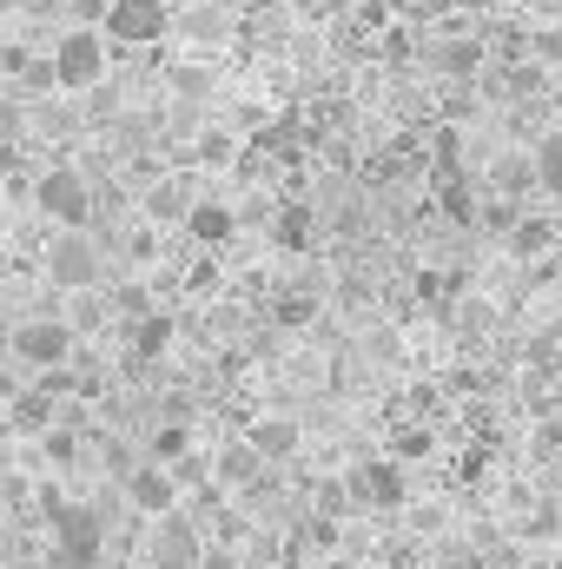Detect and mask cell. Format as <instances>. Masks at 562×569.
I'll return each mask as SVG.
<instances>
[{
	"label": "cell",
	"instance_id": "cell-1",
	"mask_svg": "<svg viewBox=\"0 0 562 569\" xmlns=\"http://www.w3.org/2000/svg\"><path fill=\"white\" fill-rule=\"evenodd\" d=\"M47 67H53V87H67V93L100 87V80H107V33H100V27H67V33L53 40Z\"/></svg>",
	"mask_w": 562,
	"mask_h": 569
},
{
	"label": "cell",
	"instance_id": "cell-2",
	"mask_svg": "<svg viewBox=\"0 0 562 569\" xmlns=\"http://www.w3.org/2000/svg\"><path fill=\"white\" fill-rule=\"evenodd\" d=\"M33 206H40L60 232H87V219H93V186L80 179V166H47V172L33 179Z\"/></svg>",
	"mask_w": 562,
	"mask_h": 569
},
{
	"label": "cell",
	"instance_id": "cell-3",
	"mask_svg": "<svg viewBox=\"0 0 562 569\" xmlns=\"http://www.w3.org/2000/svg\"><path fill=\"white\" fill-rule=\"evenodd\" d=\"M344 497L351 510H404L411 503V470L398 457H364L344 470Z\"/></svg>",
	"mask_w": 562,
	"mask_h": 569
},
{
	"label": "cell",
	"instance_id": "cell-4",
	"mask_svg": "<svg viewBox=\"0 0 562 569\" xmlns=\"http://www.w3.org/2000/svg\"><path fill=\"white\" fill-rule=\"evenodd\" d=\"M165 27H172V7L165 0H107L100 7L107 47H152V40H165Z\"/></svg>",
	"mask_w": 562,
	"mask_h": 569
},
{
	"label": "cell",
	"instance_id": "cell-5",
	"mask_svg": "<svg viewBox=\"0 0 562 569\" xmlns=\"http://www.w3.org/2000/svg\"><path fill=\"white\" fill-rule=\"evenodd\" d=\"M53 550H60V569H100V557H107V523L93 510L67 503L53 517Z\"/></svg>",
	"mask_w": 562,
	"mask_h": 569
},
{
	"label": "cell",
	"instance_id": "cell-6",
	"mask_svg": "<svg viewBox=\"0 0 562 569\" xmlns=\"http://www.w3.org/2000/svg\"><path fill=\"white\" fill-rule=\"evenodd\" d=\"M13 358H20L27 371L73 365V325H60V318H27V325L13 331Z\"/></svg>",
	"mask_w": 562,
	"mask_h": 569
},
{
	"label": "cell",
	"instance_id": "cell-7",
	"mask_svg": "<svg viewBox=\"0 0 562 569\" xmlns=\"http://www.w3.org/2000/svg\"><path fill=\"white\" fill-rule=\"evenodd\" d=\"M152 523H159V530H152V563H159V569H192V563H199L205 537H199V523H192V517L165 510V517H152Z\"/></svg>",
	"mask_w": 562,
	"mask_h": 569
},
{
	"label": "cell",
	"instance_id": "cell-8",
	"mask_svg": "<svg viewBox=\"0 0 562 569\" xmlns=\"http://www.w3.org/2000/svg\"><path fill=\"white\" fill-rule=\"evenodd\" d=\"M430 60H436V73H443L450 87H476V80H483V67H490V47H483L476 33H450Z\"/></svg>",
	"mask_w": 562,
	"mask_h": 569
},
{
	"label": "cell",
	"instance_id": "cell-9",
	"mask_svg": "<svg viewBox=\"0 0 562 569\" xmlns=\"http://www.w3.org/2000/svg\"><path fill=\"white\" fill-rule=\"evenodd\" d=\"M179 226H185V239H192V246H212V252L239 239V212H232L225 199H192Z\"/></svg>",
	"mask_w": 562,
	"mask_h": 569
},
{
	"label": "cell",
	"instance_id": "cell-10",
	"mask_svg": "<svg viewBox=\"0 0 562 569\" xmlns=\"http://www.w3.org/2000/svg\"><path fill=\"white\" fill-rule=\"evenodd\" d=\"M47 279L67 284V291H87V284L100 279V259H93V246H87V232H67L53 252H47Z\"/></svg>",
	"mask_w": 562,
	"mask_h": 569
},
{
	"label": "cell",
	"instance_id": "cell-11",
	"mask_svg": "<svg viewBox=\"0 0 562 569\" xmlns=\"http://www.w3.org/2000/svg\"><path fill=\"white\" fill-rule=\"evenodd\" d=\"M127 503H133L140 517H165V510H179V477H172L165 463L127 470Z\"/></svg>",
	"mask_w": 562,
	"mask_h": 569
},
{
	"label": "cell",
	"instance_id": "cell-12",
	"mask_svg": "<svg viewBox=\"0 0 562 569\" xmlns=\"http://www.w3.org/2000/svg\"><path fill=\"white\" fill-rule=\"evenodd\" d=\"M483 192H503V199H530V192H536V166H530V152H523V146L496 152V159H490V172H483Z\"/></svg>",
	"mask_w": 562,
	"mask_h": 569
},
{
	"label": "cell",
	"instance_id": "cell-13",
	"mask_svg": "<svg viewBox=\"0 0 562 569\" xmlns=\"http://www.w3.org/2000/svg\"><path fill=\"white\" fill-rule=\"evenodd\" d=\"M245 443H252L265 463H291V457H298V443H304V430L291 425V418H252Z\"/></svg>",
	"mask_w": 562,
	"mask_h": 569
},
{
	"label": "cell",
	"instance_id": "cell-14",
	"mask_svg": "<svg viewBox=\"0 0 562 569\" xmlns=\"http://www.w3.org/2000/svg\"><path fill=\"white\" fill-rule=\"evenodd\" d=\"M503 246H510V259H523V266H530V259H550V252H556V226H550L543 212H523V219L503 232Z\"/></svg>",
	"mask_w": 562,
	"mask_h": 569
},
{
	"label": "cell",
	"instance_id": "cell-15",
	"mask_svg": "<svg viewBox=\"0 0 562 569\" xmlns=\"http://www.w3.org/2000/svg\"><path fill=\"white\" fill-rule=\"evenodd\" d=\"M165 345H172V318H165V311H140V318L127 325V351H133V365H159Z\"/></svg>",
	"mask_w": 562,
	"mask_h": 569
},
{
	"label": "cell",
	"instance_id": "cell-16",
	"mask_svg": "<svg viewBox=\"0 0 562 569\" xmlns=\"http://www.w3.org/2000/svg\"><path fill=\"white\" fill-rule=\"evenodd\" d=\"M272 239H279V252H304L311 239H318V212L311 206H279V219H272Z\"/></svg>",
	"mask_w": 562,
	"mask_h": 569
},
{
	"label": "cell",
	"instance_id": "cell-17",
	"mask_svg": "<svg viewBox=\"0 0 562 569\" xmlns=\"http://www.w3.org/2000/svg\"><path fill=\"white\" fill-rule=\"evenodd\" d=\"M530 166H536V192L562 199V127H550L543 140L530 146Z\"/></svg>",
	"mask_w": 562,
	"mask_h": 569
},
{
	"label": "cell",
	"instance_id": "cell-18",
	"mask_svg": "<svg viewBox=\"0 0 562 569\" xmlns=\"http://www.w3.org/2000/svg\"><path fill=\"white\" fill-rule=\"evenodd\" d=\"M516 537H523V543H556V537H562V503H556V497H536V503L523 510Z\"/></svg>",
	"mask_w": 562,
	"mask_h": 569
},
{
	"label": "cell",
	"instance_id": "cell-19",
	"mask_svg": "<svg viewBox=\"0 0 562 569\" xmlns=\"http://www.w3.org/2000/svg\"><path fill=\"white\" fill-rule=\"evenodd\" d=\"M265 470H272V463H265L252 443H232V450L219 457V483H265Z\"/></svg>",
	"mask_w": 562,
	"mask_h": 569
},
{
	"label": "cell",
	"instance_id": "cell-20",
	"mask_svg": "<svg viewBox=\"0 0 562 569\" xmlns=\"http://www.w3.org/2000/svg\"><path fill=\"white\" fill-rule=\"evenodd\" d=\"M516 219H523V199H503V192H483V199H476V226H483V232L503 239Z\"/></svg>",
	"mask_w": 562,
	"mask_h": 569
},
{
	"label": "cell",
	"instance_id": "cell-21",
	"mask_svg": "<svg viewBox=\"0 0 562 569\" xmlns=\"http://www.w3.org/2000/svg\"><path fill=\"white\" fill-rule=\"evenodd\" d=\"M47 425H53V398H47L40 385L20 391V398H13V430H47Z\"/></svg>",
	"mask_w": 562,
	"mask_h": 569
},
{
	"label": "cell",
	"instance_id": "cell-22",
	"mask_svg": "<svg viewBox=\"0 0 562 569\" xmlns=\"http://www.w3.org/2000/svg\"><path fill=\"white\" fill-rule=\"evenodd\" d=\"M192 450V430H185V418H172V425L152 430V463H179Z\"/></svg>",
	"mask_w": 562,
	"mask_h": 569
},
{
	"label": "cell",
	"instance_id": "cell-23",
	"mask_svg": "<svg viewBox=\"0 0 562 569\" xmlns=\"http://www.w3.org/2000/svg\"><path fill=\"white\" fill-rule=\"evenodd\" d=\"M272 318H279L284 331H304V325L318 318V298H311V291H284L279 305H272Z\"/></svg>",
	"mask_w": 562,
	"mask_h": 569
},
{
	"label": "cell",
	"instance_id": "cell-24",
	"mask_svg": "<svg viewBox=\"0 0 562 569\" xmlns=\"http://www.w3.org/2000/svg\"><path fill=\"white\" fill-rule=\"evenodd\" d=\"M311 517H351V497H344V477H324L311 490Z\"/></svg>",
	"mask_w": 562,
	"mask_h": 569
},
{
	"label": "cell",
	"instance_id": "cell-25",
	"mask_svg": "<svg viewBox=\"0 0 562 569\" xmlns=\"http://www.w3.org/2000/svg\"><path fill=\"white\" fill-rule=\"evenodd\" d=\"M185 206H192V192H185V186H152V199H145V212H152V219H185Z\"/></svg>",
	"mask_w": 562,
	"mask_h": 569
},
{
	"label": "cell",
	"instance_id": "cell-26",
	"mask_svg": "<svg viewBox=\"0 0 562 569\" xmlns=\"http://www.w3.org/2000/svg\"><path fill=\"white\" fill-rule=\"evenodd\" d=\"M33 385H40L53 405H60V398H73V391H87V378H80V371H67V365H53V371H33Z\"/></svg>",
	"mask_w": 562,
	"mask_h": 569
},
{
	"label": "cell",
	"instance_id": "cell-27",
	"mask_svg": "<svg viewBox=\"0 0 562 569\" xmlns=\"http://www.w3.org/2000/svg\"><path fill=\"white\" fill-rule=\"evenodd\" d=\"M530 450H536V457H562V418H530Z\"/></svg>",
	"mask_w": 562,
	"mask_h": 569
},
{
	"label": "cell",
	"instance_id": "cell-28",
	"mask_svg": "<svg viewBox=\"0 0 562 569\" xmlns=\"http://www.w3.org/2000/svg\"><path fill=\"white\" fill-rule=\"evenodd\" d=\"M232 152H239L232 133H205V140H199V166H232Z\"/></svg>",
	"mask_w": 562,
	"mask_h": 569
},
{
	"label": "cell",
	"instance_id": "cell-29",
	"mask_svg": "<svg viewBox=\"0 0 562 569\" xmlns=\"http://www.w3.org/2000/svg\"><path fill=\"white\" fill-rule=\"evenodd\" d=\"M523 47H530L536 60H550V67H556V60H562V27H536V33H530Z\"/></svg>",
	"mask_w": 562,
	"mask_h": 569
},
{
	"label": "cell",
	"instance_id": "cell-30",
	"mask_svg": "<svg viewBox=\"0 0 562 569\" xmlns=\"http://www.w3.org/2000/svg\"><path fill=\"white\" fill-rule=\"evenodd\" d=\"M13 87H27V93H47V87H53V67H47V60H27Z\"/></svg>",
	"mask_w": 562,
	"mask_h": 569
},
{
	"label": "cell",
	"instance_id": "cell-31",
	"mask_svg": "<svg viewBox=\"0 0 562 569\" xmlns=\"http://www.w3.org/2000/svg\"><path fill=\"white\" fill-rule=\"evenodd\" d=\"M443 391H450V398H476V391H483V371H470V365H463V371H450V378H443Z\"/></svg>",
	"mask_w": 562,
	"mask_h": 569
},
{
	"label": "cell",
	"instance_id": "cell-32",
	"mask_svg": "<svg viewBox=\"0 0 562 569\" xmlns=\"http://www.w3.org/2000/svg\"><path fill=\"white\" fill-rule=\"evenodd\" d=\"M192 569H239V550H232V543H205Z\"/></svg>",
	"mask_w": 562,
	"mask_h": 569
},
{
	"label": "cell",
	"instance_id": "cell-33",
	"mask_svg": "<svg viewBox=\"0 0 562 569\" xmlns=\"http://www.w3.org/2000/svg\"><path fill=\"white\" fill-rule=\"evenodd\" d=\"M398 450H404V457H430V430H404V437H398Z\"/></svg>",
	"mask_w": 562,
	"mask_h": 569
},
{
	"label": "cell",
	"instance_id": "cell-34",
	"mask_svg": "<svg viewBox=\"0 0 562 569\" xmlns=\"http://www.w3.org/2000/svg\"><path fill=\"white\" fill-rule=\"evenodd\" d=\"M47 450H53V457L67 463V457H73V437H67V430H47Z\"/></svg>",
	"mask_w": 562,
	"mask_h": 569
},
{
	"label": "cell",
	"instance_id": "cell-35",
	"mask_svg": "<svg viewBox=\"0 0 562 569\" xmlns=\"http://www.w3.org/2000/svg\"><path fill=\"white\" fill-rule=\"evenodd\" d=\"M556 391H562V358H556Z\"/></svg>",
	"mask_w": 562,
	"mask_h": 569
},
{
	"label": "cell",
	"instance_id": "cell-36",
	"mask_svg": "<svg viewBox=\"0 0 562 569\" xmlns=\"http://www.w3.org/2000/svg\"><path fill=\"white\" fill-rule=\"evenodd\" d=\"M7 7H20V0H7Z\"/></svg>",
	"mask_w": 562,
	"mask_h": 569
},
{
	"label": "cell",
	"instance_id": "cell-37",
	"mask_svg": "<svg viewBox=\"0 0 562 569\" xmlns=\"http://www.w3.org/2000/svg\"><path fill=\"white\" fill-rule=\"evenodd\" d=\"M556 503H562V497H556Z\"/></svg>",
	"mask_w": 562,
	"mask_h": 569
}]
</instances>
